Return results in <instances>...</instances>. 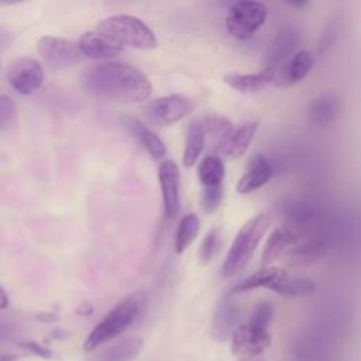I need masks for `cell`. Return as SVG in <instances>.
<instances>
[{
    "label": "cell",
    "mask_w": 361,
    "mask_h": 361,
    "mask_svg": "<svg viewBox=\"0 0 361 361\" xmlns=\"http://www.w3.org/2000/svg\"><path fill=\"white\" fill-rule=\"evenodd\" d=\"M83 90L94 97L120 103L145 102L152 92L144 72L124 62H104L89 66L80 75Z\"/></svg>",
    "instance_id": "1"
},
{
    "label": "cell",
    "mask_w": 361,
    "mask_h": 361,
    "mask_svg": "<svg viewBox=\"0 0 361 361\" xmlns=\"http://www.w3.org/2000/svg\"><path fill=\"white\" fill-rule=\"evenodd\" d=\"M145 300L147 298L142 290H137L124 298L93 327L83 343V350L93 351L100 344L120 336L138 317Z\"/></svg>",
    "instance_id": "2"
},
{
    "label": "cell",
    "mask_w": 361,
    "mask_h": 361,
    "mask_svg": "<svg viewBox=\"0 0 361 361\" xmlns=\"http://www.w3.org/2000/svg\"><path fill=\"white\" fill-rule=\"evenodd\" d=\"M271 227V216L268 213H258L248 219L237 235L226 255L221 267L223 276H233L240 272L252 258L258 244Z\"/></svg>",
    "instance_id": "3"
},
{
    "label": "cell",
    "mask_w": 361,
    "mask_h": 361,
    "mask_svg": "<svg viewBox=\"0 0 361 361\" xmlns=\"http://www.w3.org/2000/svg\"><path fill=\"white\" fill-rule=\"evenodd\" d=\"M96 31L121 48L152 49L158 44L149 27L134 16L117 14L106 17L97 23Z\"/></svg>",
    "instance_id": "4"
},
{
    "label": "cell",
    "mask_w": 361,
    "mask_h": 361,
    "mask_svg": "<svg viewBox=\"0 0 361 361\" xmlns=\"http://www.w3.org/2000/svg\"><path fill=\"white\" fill-rule=\"evenodd\" d=\"M267 16L268 10L264 3L240 0L230 6L226 16V28L235 39L245 41L264 25Z\"/></svg>",
    "instance_id": "5"
},
{
    "label": "cell",
    "mask_w": 361,
    "mask_h": 361,
    "mask_svg": "<svg viewBox=\"0 0 361 361\" xmlns=\"http://www.w3.org/2000/svg\"><path fill=\"white\" fill-rule=\"evenodd\" d=\"M37 51L44 62L54 69L76 65L82 59L78 42L54 35H44L39 38L37 42Z\"/></svg>",
    "instance_id": "6"
},
{
    "label": "cell",
    "mask_w": 361,
    "mask_h": 361,
    "mask_svg": "<svg viewBox=\"0 0 361 361\" xmlns=\"http://www.w3.org/2000/svg\"><path fill=\"white\" fill-rule=\"evenodd\" d=\"M147 117L158 126H171L193 110V102L182 94L157 97L145 106Z\"/></svg>",
    "instance_id": "7"
},
{
    "label": "cell",
    "mask_w": 361,
    "mask_h": 361,
    "mask_svg": "<svg viewBox=\"0 0 361 361\" xmlns=\"http://www.w3.org/2000/svg\"><path fill=\"white\" fill-rule=\"evenodd\" d=\"M7 80L17 93L31 94L42 86L44 69L35 59L20 58L8 65Z\"/></svg>",
    "instance_id": "8"
},
{
    "label": "cell",
    "mask_w": 361,
    "mask_h": 361,
    "mask_svg": "<svg viewBox=\"0 0 361 361\" xmlns=\"http://www.w3.org/2000/svg\"><path fill=\"white\" fill-rule=\"evenodd\" d=\"M271 345V336L267 329L251 323L240 324L231 334V351L240 357H254Z\"/></svg>",
    "instance_id": "9"
},
{
    "label": "cell",
    "mask_w": 361,
    "mask_h": 361,
    "mask_svg": "<svg viewBox=\"0 0 361 361\" xmlns=\"http://www.w3.org/2000/svg\"><path fill=\"white\" fill-rule=\"evenodd\" d=\"M314 63V56L307 49H299L289 55L276 69L274 76V86L276 87H290L302 82Z\"/></svg>",
    "instance_id": "10"
},
{
    "label": "cell",
    "mask_w": 361,
    "mask_h": 361,
    "mask_svg": "<svg viewBox=\"0 0 361 361\" xmlns=\"http://www.w3.org/2000/svg\"><path fill=\"white\" fill-rule=\"evenodd\" d=\"M158 179L165 213L169 219L178 216L179 203V169L171 159H164L158 169Z\"/></svg>",
    "instance_id": "11"
},
{
    "label": "cell",
    "mask_w": 361,
    "mask_h": 361,
    "mask_svg": "<svg viewBox=\"0 0 361 361\" xmlns=\"http://www.w3.org/2000/svg\"><path fill=\"white\" fill-rule=\"evenodd\" d=\"M274 169L271 162L261 154L252 157L247 165V171L237 182V192L241 195L251 193L262 188L272 178Z\"/></svg>",
    "instance_id": "12"
},
{
    "label": "cell",
    "mask_w": 361,
    "mask_h": 361,
    "mask_svg": "<svg viewBox=\"0 0 361 361\" xmlns=\"http://www.w3.org/2000/svg\"><path fill=\"white\" fill-rule=\"evenodd\" d=\"M240 319V310L237 305L231 300L230 296H223L216 307L214 316H213V324H212V334L216 340L224 341L234 330L240 326L237 324Z\"/></svg>",
    "instance_id": "13"
},
{
    "label": "cell",
    "mask_w": 361,
    "mask_h": 361,
    "mask_svg": "<svg viewBox=\"0 0 361 361\" xmlns=\"http://www.w3.org/2000/svg\"><path fill=\"white\" fill-rule=\"evenodd\" d=\"M275 71L272 69H262L258 72L251 73H230L223 78V80L234 90L245 94L258 93L264 90L268 85L274 83Z\"/></svg>",
    "instance_id": "14"
},
{
    "label": "cell",
    "mask_w": 361,
    "mask_h": 361,
    "mask_svg": "<svg viewBox=\"0 0 361 361\" xmlns=\"http://www.w3.org/2000/svg\"><path fill=\"white\" fill-rule=\"evenodd\" d=\"M78 47L82 56H87L90 59H107L118 55L123 48L110 42L97 31H86L80 34L78 39Z\"/></svg>",
    "instance_id": "15"
},
{
    "label": "cell",
    "mask_w": 361,
    "mask_h": 361,
    "mask_svg": "<svg viewBox=\"0 0 361 361\" xmlns=\"http://www.w3.org/2000/svg\"><path fill=\"white\" fill-rule=\"evenodd\" d=\"M288 275L286 271L278 267H262L261 269L255 271L250 276L244 278L238 283H235L231 289L233 293H241L258 288H265L269 290H275L279 282Z\"/></svg>",
    "instance_id": "16"
},
{
    "label": "cell",
    "mask_w": 361,
    "mask_h": 361,
    "mask_svg": "<svg viewBox=\"0 0 361 361\" xmlns=\"http://www.w3.org/2000/svg\"><path fill=\"white\" fill-rule=\"evenodd\" d=\"M202 126L204 130V135L210 140L214 155L220 157L223 154V149H224L230 135L234 131L233 123L226 117H221L217 114H210L202 120Z\"/></svg>",
    "instance_id": "17"
},
{
    "label": "cell",
    "mask_w": 361,
    "mask_h": 361,
    "mask_svg": "<svg viewBox=\"0 0 361 361\" xmlns=\"http://www.w3.org/2000/svg\"><path fill=\"white\" fill-rule=\"evenodd\" d=\"M123 124L126 126L128 133H131V135L138 141V144L142 145L154 159H161L165 155L166 152L165 144L161 141V138L155 133L147 128L140 120L134 117H124Z\"/></svg>",
    "instance_id": "18"
},
{
    "label": "cell",
    "mask_w": 361,
    "mask_h": 361,
    "mask_svg": "<svg viewBox=\"0 0 361 361\" xmlns=\"http://www.w3.org/2000/svg\"><path fill=\"white\" fill-rule=\"evenodd\" d=\"M340 110L338 97L334 93H324L309 104V118L314 126H329L336 120Z\"/></svg>",
    "instance_id": "19"
},
{
    "label": "cell",
    "mask_w": 361,
    "mask_h": 361,
    "mask_svg": "<svg viewBox=\"0 0 361 361\" xmlns=\"http://www.w3.org/2000/svg\"><path fill=\"white\" fill-rule=\"evenodd\" d=\"M258 123L257 121H247L234 128L233 134L230 135L221 157H227L230 159H238L245 154L248 149L251 141L254 140V135L257 133Z\"/></svg>",
    "instance_id": "20"
},
{
    "label": "cell",
    "mask_w": 361,
    "mask_h": 361,
    "mask_svg": "<svg viewBox=\"0 0 361 361\" xmlns=\"http://www.w3.org/2000/svg\"><path fill=\"white\" fill-rule=\"evenodd\" d=\"M296 241V235L292 230L286 227L275 228L271 235L268 237L262 255H261V262L262 267H271V264L288 248Z\"/></svg>",
    "instance_id": "21"
},
{
    "label": "cell",
    "mask_w": 361,
    "mask_h": 361,
    "mask_svg": "<svg viewBox=\"0 0 361 361\" xmlns=\"http://www.w3.org/2000/svg\"><path fill=\"white\" fill-rule=\"evenodd\" d=\"M142 338L138 336H130L113 347L97 354L92 361H131L142 348Z\"/></svg>",
    "instance_id": "22"
},
{
    "label": "cell",
    "mask_w": 361,
    "mask_h": 361,
    "mask_svg": "<svg viewBox=\"0 0 361 361\" xmlns=\"http://www.w3.org/2000/svg\"><path fill=\"white\" fill-rule=\"evenodd\" d=\"M204 142H206V135H204L202 121L192 120L188 126L185 151H183V157H182V162L186 168H190L197 162V159L203 151Z\"/></svg>",
    "instance_id": "23"
},
{
    "label": "cell",
    "mask_w": 361,
    "mask_h": 361,
    "mask_svg": "<svg viewBox=\"0 0 361 361\" xmlns=\"http://www.w3.org/2000/svg\"><path fill=\"white\" fill-rule=\"evenodd\" d=\"M224 162L219 155H206L197 165V178L202 188L223 186L224 180Z\"/></svg>",
    "instance_id": "24"
},
{
    "label": "cell",
    "mask_w": 361,
    "mask_h": 361,
    "mask_svg": "<svg viewBox=\"0 0 361 361\" xmlns=\"http://www.w3.org/2000/svg\"><path fill=\"white\" fill-rule=\"evenodd\" d=\"M200 230V221L199 217L193 213L185 214L179 224L175 234V251L178 254H182L197 237Z\"/></svg>",
    "instance_id": "25"
},
{
    "label": "cell",
    "mask_w": 361,
    "mask_h": 361,
    "mask_svg": "<svg viewBox=\"0 0 361 361\" xmlns=\"http://www.w3.org/2000/svg\"><path fill=\"white\" fill-rule=\"evenodd\" d=\"M316 290V283L303 276H290L289 274L279 282L275 292L285 298H293V296H303L310 295Z\"/></svg>",
    "instance_id": "26"
},
{
    "label": "cell",
    "mask_w": 361,
    "mask_h": 361,
    "mask_svg": "<svg viewBox=\"0 0 361 361\" xmlns=\"http://www.w3.org/2000/svg\"><path fill=\"white\" fill-rule=\"evenodd\" d=\"M272 316H274L272 305L269 302H259L254 307V310H252V313L250 316L248 323H251V324H254L257 327L268 330V326H269V323L272 320Z\"/></svg>",
    "instance_id": "27"
},
{
    "label": "cell",
    "mask_w": 361,
    "mask_h": 361,
    "mask_svg": "<svg viewBox=\"0 0 361 361\" xmlns=\"http://www.w3.org/2000/svg\"><path fill=\"white\" fill-rule=\"evenodd\" d=\"M219 228H212L203 238L199 248V259L202 264H209L219 245Z\"/></svg>",
    "instance_id": "28"
},
{
    "label": "cell",
    "mask_w": 361,
    "mask_h": 361,
    "mask_svg": "<svg viewBox=\"0 0 361 361\" xmlns=\"http://www.w3.org/2000/svg\"><path fill=\"white\" fill-rule=\"evenodd\" d=\"M223 199V186H214V188H202V196L200 203L202 209L206 213H213L217 210Z\"/></svg>",
    "instance_id": "29"
},
{
    "label": "cell",
    "mask_w": 361,
    "mask_h": 361,
    "mask_svg": "<svg viewBox=\"0 0 361 361\" xmlns=\"http://www.w3.org/2000/svg\"><path fill=\"white\" fill-rule=\"evenodd\" d=\"M16 120V106L14 102L6 96L0 94V133L7 130Z\"/></svg>",
    "instance_id": "30"
},
{
    "label": "cell",
    "mask_w": 361,
    "mask_h": 361,
    "mask_svg": "<svg viewBox=\"0 0 361 361\" xmlns=\"http://www.w3.org/2000/svg\"><path fill=\"white\" fill-rule=\"evenodd\" d=\"M20 347L31 351L32 354H35L37 357H41L44 360H58L59 357L56 355V353H54L51 348L37 343V341H24V343H20L18 344Z\"/></svg>",
    "instance_id": "31"
},
{
    "label": "cell",
    "mask_w": 361,
    "mask_h": 361,
    "mask_svg": "<svg viewBox=\"0 0 361 361\" xmlns=\"http://www.w3.org/2000/svg\"><path fill=\"white\" fill-rule=\"evenodd\" d=\"M13 39H14V32L8 27L0 24V49L8 47L13 42Z\"/></svg>",
    "instance_id": "32"
},
{
    "label": "cell",
    "mask_w": 361,
    "mask_h": 361,
    "mask_svg": "<svg viewBox=\"0 0 361 361\" xmlns=\"http://www.w3.org/2000/svg\"><path fill=\"white\" fill-rule=\"evenodd\" d=\"M37 319L44 322V323H52V322H56L58 320V314L56 313H52V312H44V313H39L37 314Z\"/></svg>",
    "instance_id": "33"
},
{
    "label": "cell",
    "mask_w": 361,
    "mask_h": 361,
    "mask_svg": "<svg viewBox=\"0 0 361 361\" xmlns=\"http://www.w3.org/2000/svg\"><path fill=\"white\" fill-rule=\"evenodd\" d=\"M8 306V296L6 290L0 286V309H6Z\"/></svg>",
    "instance_id": "34"
},
{
    "label": "cell",
    "mask_w": 361,
    "mask_h": 361,
    "mask_svg": "<svg viewBox=\"0 0 361 361\" xmlns=\"http://www.w3.org/2000/svg\"><path fill=\"white\" fill-rule=\"evenodd\" d=\"M18 357L16 354H1L0 361H17Z\"/></svg>",
    "instance_id": "35"
},
{
    "label": "cell",
    "mask_w": 361,
    "mask_h": 361,
    "mask_svg": "<svg viewBox=\"0 0 361 361\" xmlns=\"http://www.w3.org/2000/svg\"><path fill=\"white\" fill-rule=\"evenodd\" d=\"M7 333H8V329H7V326H3V324H0V338L6 337V336H7Z\"/></svg>",
    "instance_id": "36"
}]
</instances>
